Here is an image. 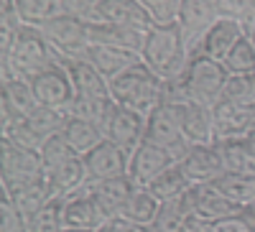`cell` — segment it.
Segmentation results:
<instances>
[{
    "label": "cell",
    "instance_id": "cell-1",
    "mask_svg": "<svg viewBox=\"0 0 255 232\" xmlns=\"http://www.w3.org/2000/svg\"><path fill=\"white\" fill-rule=\"evenodd\" d=\"M227 79H230V72L222 61L194 49L189 54L184 72L171 82H163L161 102H199L212 108L215 102L222 100Z\"/></svg>",
    "mask_w": 255,
    "mask_h": 232
},
{
    "label": "cell",
    "instance_id": "cell-2",
    "mask_svg": "<svg viewBox=\"0 0 255 232\" xmlns=\"http://www.w3.org/2000/svg\"><path fill=\"white\" fill-rule=\"evenodd\" d=\"M189 54L191 49L186 44V36L179 26V20H174V23H153L148 28L140 59L163 82H171L184 72Z\"/></svg>",
    "mask_w": 255,
    "mask_h": 232
},
{
    "label": "cell",
    "instance_id": "cell-3",
    "mask_svg": "<svg viewBox=\"0 0 255 232\" xmlns=\"http://www.w3.org/2000/svg\"><path fill=\"white\" fill-rule=\"evenodd\" d=\"M3 61V77H20L31 79L38 72L49 69L59 61V54L51 49L46 36L36 26H20L13 41V49Z\"/></svg>",
    "mask_w": 255,
    "mask_h": 232
},
{
    "label": "cell",
    "instance_id": "cell-4",
    "mask_svg": "<svg viewBox=\"0 0 255 232\" xmlns=\"http://www.w3.org/2000/svg\"><path fill=\"white\" fill-rule=\"evenodd\" d=\"M110 97L118 105L148 115L163 100V79L145 61H138L115 79H110Z\"/></svg>",
    "mask_w": 255,
    "mask_h": 232
},
{
    "label": "cell",
    "instance_id": "cell-5",
    "mask_svg": "<svg viewBox=\"0 0 255 232\" xmlns=\"http://www.w3.org/2000/svg\"><path fill=\"white\" fill-rule=\"evenodd\" d=\"M41 33L46 36V41L51 44V49L59 54L61 59H82L87 56L92 41H90V23L87 18L74 15L61 10L59 15L49 18L44 26H38Z\"/></svg>",
    "mask_w": 255,
    "mask_h": 232
},
{
    "label": "cell",
    "instance_id": "cell-6",
    "mask_svg": "<svg viewBox=\"0 0 255 232\" xmlns=\"http://www.w3.org/2000/svg\"><path fill=\"white\" fill-rule=\"evenodd\" d=\"M145 143H153L158 148H166L179 163L191 143L184 138L181 130V117H179V105L174 102H161L148 113L145 117Z\"/></svg>",
    "mask_w": 255,
    "mask_h": 232
},
{
    "label": "cell",
    "instance_id": "cell-7",
    "mask_svg": "<svg viewBox=\"0 0 255 232\" xmlns=\"http://www.w3.org/2000/svg\"><path fill=\"white\" fill-rule=\"evenodd\" d=\"M145 117L148 115L125 108V105H118L113 100L108 115H105V120L100 125V130H102L105 140L120 145V148L128 151V153H133L145 140Z\"/></svg>",
    "mask_w": 255,
    "mask_h": 232
},
{
    "label": "cell",
    "instance_id": "cell-8",
    "mask_svg": "<svg viewBox=\"0 0 255 232\" xmlns=\"http://www.w3.org/2000/svg\"><path fill=\"white\" fill-rule=\"evenodd\" d=\"M31 87H33V95H36V102L38 105H46V108H56V110H67L72 100L77 97V90L72 84V77L67 72V67L56 61L49 69L38 72L36 77L28 79Z\"/></svg>",
    "mask_w": 255,
    "mask_h": 232
},
{
    "label": "cell",
    "instance_id": "cell-9",
    "mask_svg": "<svg viewBox=\"0 0 255 232\" xmlns=\"http://www.w3.org/2000/svg\"><path fill=\"white\" fill-rule=\"evenodd\" d=\"M181 204L186 207L189 217L197 215V217H204V220H227V217H238L243 212H253V209H243L240 204L227 199L215 184L191 186L189 194L181 199Z\"/></svg>",
    "mask_w": 255,
    "mask_h": 232
},
{
    "label": "cell",
    "instance_id": "cell-10",
    "mask_svg": "<svg viewBox=\"0 0 255 232\" xmlns=\"http://www.w3.org/2000/svg\"><path fill=\"white\" fill-rule=\"evenodd\" d=\"M110 220L113 217L95 199L90 184L82 192L64 199V230H95V232H100Z\"/></svg>",
    "mask_w": 255,
    "mask_h": 232
},
{
    "label": "cell",
    "instance_id": "cell-11",
    "mask_svg": "<svg viewBox=\"0 0 255 232\" xmlns=\"http://www.w3.org/2000/svg\"><path fill=\"white\" fill-rule=\"evenodd\" d=\"M0 176H3V184L46 176L41 153L31 148H20L8 138H0Z\"/></svg>",
    "mask_w": 255,
    "mask_h": 232
},
{
    "label": "cell",
    "instance_id": "cell-12",
    "mask_svg": "<svg viewBox=\"0 0 255 232\" xmlns=\"http://www.w3.org/2000/svg\"><path fill=\"white\" fill-rule=\"evenodd\" d=\"M184 176L189 179L191 186H207V184H215L222 174H225V166H222V156L217 151L215 143H207V145H191L186 151V156L179 161Z\"/></svg>",
    "mask_w": 255,
    "mask_h": 232
},
{
    "label": "cell",
    "instance_id": "cell-13",
    "mask_svg": "<svg viewBox=\"0 0 255 232\" xmlns=\"http://www.w3.org/2000/svg\"><path fill=\"white\" fill-rule=\"evenodd\" d=\"M84 171H87L90 184L102 181V179H113V176H125L128 166H130V153L123 151L120 145L102 140L97 148H92L90 153L82 156Z\"/></svg>",
    "mask_w": 255,
    "mask_h": 232
},
{
    "label": "cell",
    "instance_id": "cell-14",
    "mask_svg": "<svg viewBox=\"0 0 255 232\" xmlns=\"http://www.w3.org/2000/svg\"><path fill=\"white\" fill-rule=\"evenodd\" d=\"M215 120V143L230 138H248L255 128V108H243L230 100H220L212 105Z\"/></svg>",
    "mask_w": 255,
    "mask_h": 232
},
{
    "label": "cell",
    "instance_id": "cell-15",
    "mask_svg": "<svg viewBox=\"0 0 255 232\" xmlns=\"http://www.w3.org/2000/svg\"><path fill=\"white\" fill-rule=\"evenodd\" d=\"M217 5L215 0H181V8H179V26L186 36V44L189 49L194 51L199 46V41L204 38V33L217 23Z\"/></svg>",
    "mask_w": 255,
    "mask_h": 232
},
{
    "label": "cell",
    "instance_id": "cell-16",
    "mask_svg": "<svg viewBox=\"0 0 255 232\" xmlns=\"http://www.w3.org/2000/svg\"><path fill=\"white\" fill-rule=\"evenodd\" d=\"M176 161L166 148H158L153 143H140L130 153V166H128V176L133 179L135 186H148L156 176H161L166 168H171Z\"/></svg>",
    "mask_w": 255,
    "mask_h": 232
},
{
    "label": "cell",
    "instance_id": "cell-17",
    "mask_svg": "<svg viewBox=\"0 0 255 232\" xmlns=\"http://www.w3.org/2000/svg\"><path fill=\"white\" fill-rule=\"evenodd\" d=\"M90 23V41L105 46H118V49H130L143 51L148 28L143 26H123V23H102V20H87Z\"/></svg>",
    "mask_w": 255,
    "mask_h": 232
},
{
    "label": "cell",
    "instance_id": "cell-18",
    "mask_svg": "<svg viewBox=\"0 0 255 232\" xmlns=\"http://www.w3.org/2000/svg\"><path fill=\"white\" fill-rule=\"evenodd\" d=\"M87 20H102V23H123V26H143L151 28L153 18L138 0H100Z\"/></svg>",
    "mask_w": 255,
    "mask_h": 232
},
{
    "label": "cell",
    "instance_id": "cell-19",
    "mask_svg": "<svg viewBox=\"0 0 255 232\" xmlns=\"http://www.w3.org/2000/svg\"><path fill=\"white\" fill-rule=\"evenodd\" d=\"M61 64L67 67L72 84L77 95L82 97H97V100H110V79L102 77V72L92 64L90 59H61Z\"/></svg>",
    "mask_w": 255,
    "mask_h": 232
},
{
    "label": "cell",
    "instance_id": "cell-20",
    "mask_svg": "<svg viewBox=\"0 0 255 232\" xmlns=\"http://www.w3.org/2000/svg\"><path fill=\"white\" fill-rule=\"evenodd\" d=\"M179 105L181 130L184 138L191 145H207L215 143V120H212V108L199 102H174Z\"/></svg>",
    "mask_w": 255,
    "mask_h": 232
},
{
    "label": "cell",
    "instance_id": "cell-21",
    "mask_svg": "<svg viewBox=\"0 0 255 232\" xmlns=\"http://www.w3.org/2000/svg\"><path fill=\"white\" fill-rule=\"evenodd\" d=\"M3 192L10 197V202L20 209V212H23L26 220H31L38 209L51 199L46 176H36V179H23V181L3 184Z\"/></svg>",
    "mask_w": 255,
    "mask_h": 232
},
{
    "label": "cell",
    "instance_id": "cell-22",
    "mask_svg": "<svg viewBox=\"0 0 255 232\" xmlns=\"http://www.w3.org/2000/svg\"><path fill=\"white\" fill-rule=\"evenodd\" d=\"M245 36L243 31V23L235 18H217V23L212 26L204 38L199 41V51L212 56V59H217V61H225V56L232 51V46L238 44V41Z\"/></svg>",
    "mask_w": 255,
    "mask_h": 232
},
{
    "label": "cell",
    "instance_id": "cell-23",
    "mask_svg": "<svg viewBox=\"0 0 255 232\" xmlns=\"http://www.w3.org/2000/svg\"><path fill=\"white\" fill-rule=\"evenodd\" d=\"M84 59H90L92 64L102 72V77H108V79H115V77L123 74L125 69H130L133 64L143 61L138 51L118 49V46H105V44H92Z\"/></svg>",
    "mask_w": 255,
    "mask_h": 232
},
{
    "label": "cell",
    "instance_id": "cell-24",
    "mask_svg": "<svg viewBox=\"0 0 255 232\" xmlns=\"http://www.w3.org/2000/svg\"><path fill=\"white\" fill-rule=\"evenodd\" d=\"M46 181H49L51 199H67V197L82 192V189L90 184L87 171H84V163H82V156L72 158L69 163L59 166L56 171L46 174Z\"/></svg>",
    "mask_w": 255,
    "mask_h": 232
},
{
    "label": "cell",
    "instance_id": "cell-25",
    "mask_svg": "<svg viewBox=\"0 0 255 232\" xmlns=\"http://www.w3.org/2000/svg\"><path fill=\"white\" fill-rule=\"evenodd\" d=\"M92 186V194L95 199L102 204V209L108 212L110 217H118L120 209L125 207V202L130 199V194L135 192V184L130 176H113V179H102L90 184Z\"/></svg>",
    "mask_w": 255,
    "mask_h": 232
},
{
    "label": "cell",
    "instance_id": "cell-26",
    "mask_svg": "<svg viewBox=\"0 0 255 232\" xmlns=\"http://www.w3.org/2000/svg\"><path fill=\"white\" fill-rule=\"evenodd\" d=\"M36 95L28 79L20 77H3L0 82V113L28 115L36 108Z\"/></svg>",
    "mask_w": 255,
    "mask_h": 232
},
{
    "label": "cell",
    "instance_id": "cell-27",
    "mask_svg": "<svg viewBox=\"0 0 255 232\" xmlns=\"http://www.w3.org/2000/svg\"><path fill=\"white\" fill-rule=\"evenodd\" d=\"M161 207H163V202L156 194H151L145 186H135V192L125 202L118 217L133 222V225H140V227H153L161 215Z\"/></svg>",
    "mask_w": 255,
    "mask_h": 232
},
{
    "label": "cell",
    "instance_id": "cell-28",
    "mask_svg": "<svg viewBox=\"0 0 255 232\" xmlns=\"http://www.w3.org/2000/svg\"><path fill=\"white\" fill-rule=\"evenodd\" d=\"M217 151L222 156L225 174H245L255 176V153L248 145L245 138H230V140H217Z\"/></svg>",
    "mask_w": 255,
    "mask_h": 232
},
{
    "label": "cell",
    "instance_id": "cell-29",
    "mask_svg": "<svg viewBox=\"0 0 255 232\" xmlns=\"http://www.w3.org/2000/svg\"><path fill=\"white\" fill-rule=\"evenodd\" d=\"M61 135L67 138V143L77 151V156L90 153L92 148H97V145L105 140L100 125H95L90 120H79V117H67V125H64Z\"/></svg>",
    "mask_w": 255,
    "mask_h": 232
},
{
    "label": "cell",
    "instance_id": "cell-30",
    "mask_svg": "<svg viewBox=\"0 0 255 232\" xmlns=\"http://www.w3.org/2000/svg\"><path fill=\"white\" fill-rule=\"evenodd\" d=\"M145 189H148L151 194H156L163 204H168V202H179V199H184V197L189 194L191 184H189V179L184 176L181 166L174 163L171 168H166L161 176H156Z\"/></svg>",
    "mask_w": 255,
    "mask_h": 232
},
{
    "label": "cell",
    "instance_id": "cell-31",
    "mask_svg": "<svg viewBox=\"0 0 255 232\" xmlns=\"http://www.w3.org/2000/svg\"><path fill=\"white\" fill-rule=\"evenodd\" d=\"M0 128H3V138H8L10 143L20 145V148H31V151H41L44 138H41L26 115H13V113H0Z\"/></svg>",
    "mask_w": 255,
    "mask_h": 232
},
{
    "label": "cell",
    "instance_id": "cell-32",
    "mask_svg": "<svg viewBox=\"0 0 255 232\" xmlns=\"http://www.w3.org/2000/svg\"><path fill=\"white\" fill-rule=\"evenodd\" d=\"M186 232H255V212H243L227 220H204L191 215L186 220Z\"/></svg>",
    "mask_w": 255,
    "mask_h": 232
},
{
    "label": "cell",
    "instance_id": "cell-33",
    "mask_svg": "<svg viewBox=\"0 0 255 232\" xmlns=\"http://www.w3.org/2000/svg\"><path fill=\"white\" fill-rule=\"evenodd\" d=\"M215 186L220 192L232 199L235 204H240L243 209H253L255 212V176H245V174H222Z\"/></svg>",
    "mask_w": 255,
    "mask_h": 232
},
{
    "label": "cell",
    "instance_id": "cell-34",
    "mask_svg": "<svg viewBox=\"0 0 255 232\" xmlns=\"http://www.w3.org/2000/svg\"><path fill=\"white\" fill-rule=\"evenodd\" d=\"M18 20L23 26H44L49 18L59 15L64 10L61 0H15Z\"/></svg>",
    "mask_w": 255,
    "mask_h": 232
},
{
    "label": "cell",
    "instance_id": "cell-35",
    "mask_svg": "<svg viewBox=\"0 0 255 232\" xmlns=\"http://www.w3.org/2000/svg\"><path fill=\"white\" fill-rule=\"evenodd\" d=\"M28 122H31V128L41 135V138H51L56 133L64 130V125H67V113L64 110H56V108H46V105H36V108L26 115Z\"/></svg>",
    "mask_w": 255,
    "mask_h": 232
},
{
    "label": "cell",
    "instance_id": "cell-36",
    "mask_svg": "<svg viewBox=\"0 0 255 232\" xmlns=\"http://www.w3.org/2000/svg\"><path fill=\"white\" fill-rule=\"evenodd\" d=\"M38 153H41V161H44V171L46 174L56 171L59 166H64V163H69L72 158H77V151L67 143V138H64L61 133L46 138Z\"/></svg>",
    "mask_w": 255,
    "mask_h": 232
},
{
    "label": "cell",
    "instance_id": "cell-37",
    "mask_svg": "<svg viewBox=\"0 0 255 232\" xmlns=\"http://www.w3.org/2000/svg\"><path fill=\"white\" fill-rule=\"evenodd\" d=\"M31 232H64V199H49L28 220Z\"/></svg>",
    "mask_w": 255,
    "mask_h": 232
},
{
    "label": "cell",
    "instance_id": "cell-38",
    "mask_svg": "<svg viewBox=\"0 0 255 232\" xmlns=\"http://www.w3.org/2000/svg\"><path fill=\"white\" fill-rule=\"evenodd\" d=\"M110 105H113V97L110 100H97V97L77 95L64 113H67L69 117H79V120H90L95 125H102L105 115H108V110H110Z\"/></svg>",
    "mask_w": 255,
    "mask_h": 232
},
{
    "label": "cell",
    "instance_id": "cell-39",
    "mask_svg": "<svg viewBox=\"0 0 255 232\" xmlns=\"http://www.w3.org/2000/svg\"><path fill=\"white\" fill-rule=\"evenodd\" d=\"M222 64L227 67L230 74H253V69H255V44L248 36H243L238 44L232 46V51L225 56Z\"/></svg>",
    "mask_w": 255,
    "mask_h": 232
},
{
    "label": "cell",
    "instance_id": "cell-40",
    "mask_svg": "<svg viewBox=\"0 0 255 232\" xmlns=\"http://www.w3.org/2000/svg\"><path fill=\"white\" fill-rule=\"evenodd\" d=\"M222 100H230L243 108H255V79L253 74H230Z\"/></svg>",
    "mask_w": 255,
    "mask_h": 232
},
{
    "label": "cell",
    "instance_id": "cell-41",
    "mask_svg": "<svg viewBox=\"0 0 255 232\" xmlns=\"http://www.w3.org/2000/svg\"><path fill=\"white\" fill-rule=\"evenodd\" d=\"M186 220H189V212L186 207L179 202H168L161 207V215L153 225L156 232H186Z\"/></svg>",
    "mask_w": 255,
    "mask_h": 232
},
{
    "label": "cell",
    "instance_id": "cell-42",
    "mask_svg": "<svg viewBox=\"0 0 255 232\" xmlns=\"http://www.w3.org/2000/svg\"><path fill=\"white\" fill-rule=\"evenodd\" d=\"M0 232H31L28 220L10 202V197L5 192H3V197H0Z\"/></svg>",
    "mask_w": 255,
    "mask_h": 232
},
{
    "label": "cell",
    "instance_id": "cell-43",
    "mask_svg": "<svg viewBox=\"0 0 255 232\" xmlns=\"http://www.w3.org/2000/svg\"><path fill=\"white\" fill-rule=\"evenodd\" d=\"M138 3L148 10L153 23H174L181 8V0H138Z\"/></svg>",
    "mask_w": 255,
    "mask_h": 232
},
{
    "label": "cell",
    "instance_id": "cell-44",
    "mask_svg": "<svg viewBox=\"0 0 255 232\" xmlns=\"http://www.w3.org/2000/svg\"><path fill=\"white\" fill-rule=\"evenodd\" d=\"M215 5L220 18H235L240 23L250 13H255V0H215Z\"/></svg>",
    "mask_w": 255,
    "mask_h": 232
},
{
    "label": "cell",
    "instance_id": "cell-45",
    "mask_svg": "<svg viewBox=\"0 0 255 232\" xmlns=\"http://www.w3.org/2000/svg\"><path fill=\"white\" fill-rule=\"evenodd\" d=\"M100 0H61V5L67 13H74V15H82V18H90V13L95 10V5Z\"/></svg>",
    "mask_w": 255,
    "mask_h": 232
},
{
    "label": "cell",
    "instance_id": "cell-46",
    "mask_svg": "<svg viewBox=\"0 0 255 232\" xmlns=\"http://www.w3.org/2000/svg\"><path fill=\"white\" fill-rule=\"evenodd\" d=\"M100 232H151V227H140V225H133L123 217H113Z\"/></svg>",
    "mask_w": 255,
    "mask_h": 232
},
{
    "label": "cell",
    "instance_id": "cell-47",
    "mask_svg": "<svg viewBox=\"0 0 255 232\" xmlns=\"http://www.w3.org/2000/svg\"><path fill=\"white\" fill-rule=\"evenodd\" d=\"M64 232H95V230H64Z\"/></svg>",
    "mask_w": 255,
    "mask_h": 232
},
{
    "label": "cell",
    "instance_id": "cell-48",
    "mask_svg": "<svg viewBox=\"0 0 255 232\" xmlns=\"http://www.w3.org/2000/svg\"><path fill=\"white\" fill-rule=\"evenodd\" d=\"M253 79H255V69H253Z\"/></svg>",
    "mask_w": 255,
    "mask_h": 232
},
{
    "label": "cell",
    "instance_id": "cell-49",
    "mask_svg": "<svg viewBox=\"0 0 255 232\" xmlns=\"http://www.w3.org/2000/svg\"><path fill=\"white\" fill-rule=\"evenodd\" d=\"M151 232H156V230H153V227H151Z\"/></svg>",
    "mask_w": 255,
    "mask_h": 232
}]
</instances>
